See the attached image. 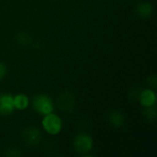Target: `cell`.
Masks as SVG:
<instances>
[{"label":"cell","instance_id":"cell-1","mask_svg":"<svg viewBox=\"0 0 157 157\" xmlns=\"http://www.w3.org/2000/svg\"><path fill=\"white\" fill-rule=\"evenodd\" d=\"M32 106L37 112L42 115H46L52 112L54 109L52 99L49 96L44 94L35 96L32 99Z\"/></svg>","mask_w":157,"mask_h":157},{"label":"cell","instance_id":"cell-2","mask_svg":"<svg viewBox=\"0 0 157 157\" xmlns=\"http://www.w3.org/2000/svg\"><path fill=\"white\" fill-rule=\"evenodd\" d=\"M42 126L44 130L49 133V134H58L63 127L62 120L59 116L56 114H53L52 112L46 114L45 117L42 120Z\"/></svg>","mask_w":157,"mask_h":157},{"label":"cell","instance_id":"cell-3","mask_svg":"<svg viewBox=\"0 0 157 157\" xmlns=\"http://www.w3.org/2000/svg\"><path fill=\"white\" fill-rule=\"evenodd\" d=\"M75 150L81 155H86L93 148V139L91 136L86 133H80L76 135L73 142Z\"/></svg>","mask_w":157,"mask_h":157},{"label":"cell","instance_id":"cell-4","mask_svg":"<svg viewBox=\"0 0 157 157\" xmlns=\"http://www.w3.org/2000/svg\"><path fill=\"white\" fill-rule=\"evenodd\" d=\"M22 139L29 145H37L41 139V134L38 128L29 126L22 132Z\"/></svg>","mask_w":157,"mask_h":157},{"label":"cell","instance_id":"cell-5","mask_svg":"<svg viewBox=\"0 0 157 157\" xmlns=\"http://www.w3.org/2000/svg\"><path fill=\"white\" fill-rule=\"evenodd\" d=\"M15 109L14 97L11 94L4 93L0 95V115L8 116Z\"/></svg>","mask_w":157,"mask_h":157},{"label":"cell","instance_id":"cell-6","mask_svg":"<svg viewBox=\"0 0 157 157\" xmlns=\"http://www.w3.org/2000/svg\"><path fill=\"white\" fill-rule=\"evenodd\" d=\"M75 99L71 92H63L58 97L57 99L58 108L64 112H70L75 107Z\"/></svg>","mask_w":157,"mask_h":157},{"label":"cell","instance_id":"cell-7","mask_svg":"<svg viewBox=\"0 0 157 157\" xmlns=\"http://www.w3.org/2000/svg\"><path fill=\"white\" fill-rule=\"evenodd\" d=\"M153 12H154V7L152 4L149 2H142L138 4L136 6V13L141 18L147 19L151 17Z\"/></svg>","mask_w":157,"mask_h":157},{"label":"cell","instance_id":"cell-8","mask_svg":"<svg viewBox=\"0 0 157 157\" xmlns=\"http://www.w3.org/2000/svg\"><path fill=\"white\" fill-rule=\"evenodd\" d=\"M140 102L144 107H150L155 104L156 101V95L155 93L151 89H145L144 90L140 97H139Z\"/></svg>","mask_w":157,"mask_h":157},{"label":"cell","instance_id":"cell-9","mask_svg":"<svg viewBox=\"0 0 157 157\" xmlns=\"http://www.w3.org/2000/svg\"><path fill=\"white\" fill-rule=\"evenodd\" d=\"M108 119H109V123L112 126L116 127V128L121 127L124 124V122H125V118H124L123 114L121 111H118V110L110 111L109 113Z\"/></svg>","mask_w":157,"mask_h":157},{"label":"cell","instance_id":"cell-10","mask_svg":"<svg viewBox=\"0 0 157 157\" xmlns=\"http://www.w3.org/2000/svg\"><path fill=\"white\" fill-rule=\"evenodd\" d=\"M29 104V99L28 96H26L25 94H19V95H17L16 97H14L15 109L23 110L28 108Z\"/></svg>","mask_w":157,"mask_h":157},{"label":"cell","instance_id":"cell-11","mask_svg":"<svg viewBox=\"0 0 157 157\" xmlns=\"http://www.w3.org/2000/svg\"><path fill=\"white\" fill-rule=\"evenodd\" d=\"M144 116L149 121H155L156 118V108L155 104L150 107H144Z\"/></svg>","mask_w":157,"mask_h":157},{"label":"cell","instance_id":"cell-12","mask_svg":"<svg viewBox=\"0 0 157 157\" xmlns=\"http://www.w3.org/2000/svg\"><path fill=\"white\" fill-rule=\"evenodd\" d=\"M17 41L21 44V45H28L30 41H31V39L29 37V35L26 32H21L17 35Z\"/></svg>","mask_w":157,"mask_h":157},{"label":"cell","instance_id":"cell-13","mask_svg":"<svg viewBox=\"0 0 157 157\" xmlns=\"http://www.w3.org/2000/svg\"><path fill=\"white\" fill-rule=\"evenodd\" d=\"M7 152L8 153H6V155H8V156H19L21 155L20 152H19V149H17V148H15V149L10 148L9 150H7Z\"/></svg>","mask_w":157,"mask_h":157},{"label":"cell","instance_id":"cell-14","mask_svg":"<svg viewBox=\"0 0 157 157\" xmlns=\"http://www.w3.org/2000/svg\"><path fill=\"white\" fill-rule=\"evenodd\" d=\"M6 75V66L5 63L0 62V81L4 79Z\"/></svg>","mask_w":157,"mask_h":157},{"label":"cell","instance_id":"cell-15","mask_svg":"<svg viewBox=\"0 0 157 157\" xmlns=\"http://www.w3.org/2000/svg\"><path fill=\"white\" fill-rule=\"evenodd\" d=\"M147 81H148V83H149V84H148L149 86H153L154 88H155V87H156L157 81H156V75H153L149 76Z\"/></svg>","mask_w":157,"mask_h":157}]
</instances>
